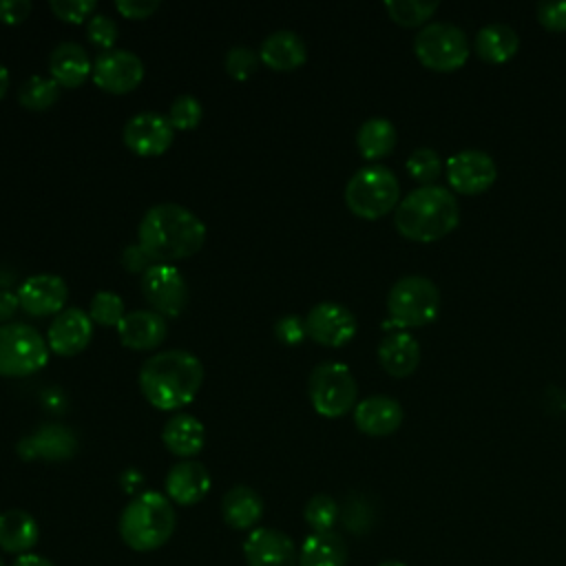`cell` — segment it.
Masks as SVG:
<instances>
[{"mask_svg":"<svg viewBox=\"0 0 566 566\" xmlns=\"http://www.w3.org/2000/svg\"><path fill=\"white\" fill-rule=\"evenodd\" d=\"M137 243L155 263H170L197 254L206 243V223L186 206L157 203L137 226Z\"/></svg>","mask_w":566,"mask_h":566,"instance_id":"cell-1","label":"cell"},{"mask_svg":"<svg viewBox=\"0 0 566 566\" xmlns=\"http://www.w3.org/2000/svg\"><path fill=\"white\" fill-rule=\"evenodd\" d=\"M142 396L159 411H177L195 400L203 385V363L186 349H168L144 360L139 376Z\"/></svg>","mask_w":566,"mask_h":566,"instance_id":"cell-2","label":"cell"},{"mask_svg":"<svg viewBox=\"0 0 566 566\" xmlns=\"http://www.w3.org/2000/svg\"><path fill=\"white\" fill-rule=\"evenodd\" d=\"M460 223L455 195L442 186H420L411 190L394 212L396 230L411 241L429 243L447 237Z\"/></svg>","mask_w":566,"mask_h":566,"instance_id":"cell-3","label":"cell"},{"mask_svg":"<svg viewBox=\"0 0 566 566\" xmlns=\"http://www.w3.org/2000/svg\"><path fill=\"white\" fill-rule=\"evenodd\" d=\"M175 524L177 515L168 495L159 491H144L124 506L117 531L128 548L148 553L161 548L172 537Z\"/></svg>","mask_w":566,"mask_h":566,"instance_id":"cell-4","label":"cell"},{"mask_svg":"<svg viewBox=\"0 0 566 566\" xmlns=\"http://www.w3.org/2000/svg\"><path fill=\"white\" fill-rule=\"evenodd\" d=\"M345 203L360 219H380L400 203V184L387 166L358 168L345 186Z\"/></svg>","mask_w":566,"mask_h":566,"instance_id":"cell-5","label":"cell"},{"mask_svg":"<svg viewBox=\"0 0 566 566\" xmlns=\"http://www.w3.org/2000/svg\"><path fill=\"white\" fill-rule=\"evenodd\" d=\"M440 290L438 285L420 274H409L398 279L387 294V312L391 316L387 325L396 327H422L438 318L440 314Z\"/></svg>","mask_w":566,"mask_h":566,"instance_id":"cell-6","label":"cell"},{"mask_svg":"<svg viewBox=\"0 0 566 566\" xmlns=\"http://www.w3.org/2000/svg\"><path fill=\"white\" fill-rule=\"evenodd\" d=\"M46 338L29 323L11 321L0 325V376L22 378L49 363Z\"/></svg>","mask_w":566,"mask_h":566,"instance_id":"cell-7","label":"cell"},{"mask_svg":"<svg viewBox=\"0 0 566 566\" xmlns=\"http://www.w3.org/2000/svg\"><path fill=\"white\" fill-rule=\"evenodd\" d=\"M307 394L316 413L325 418H340L356 407L358 385L347 365L325 360L312 369Z\"/></svg>","mask_w":566,"mask_h":566,"instance_id":"cell-8","label":"cell"},{"mask_svg":"<svg viewBox=\"0 0 566 566\" xmlns=\"http://www.w3.org/2000/svg\"><path fill=\"white\" fill-rule=\"evenodd\" d=\"M413 53L422 66L440 73L460 69L469 57L467 33L449 22H429L413 38Z\"/></svg>","mask_w":566,"mask_h":566,"instance_id":"cell-9","label":"cell"},{"mask_svg":"<svg viewBox=\"0 0 566 566\" xmlns=\"http://www.w3.org/2000/svg\"><path fill=\"white\" fill-rule=\"evenodd\" d=\"M142 294L153 312L164 318H177L188 303V283L179 268L170 263H155L142 274Z\"/></svg>","mask_w":566,"mask_h":566,"instance_id":"cell-10","label":"cell"},{"mask_svg":"<svg viewBox=\"0 0 566 566\" xmlns=\"http://www.w3.org/2000/svg\"><path fill=\"white\" fill-rule=\"evenodd\" d=\"M91 77L95 86L104 93L126 95L142 84L144 62L133 51L111 49L97 55V60L93 62Z\"/></svg>","mask_w":566,"mask_h":566,"instance_id":"cell-11","label":"cell"},{"mask_svg":"<svg viewBox=\"0 0 566 566\" xmlns=\"http://www.w3.org/2000/svg\"><path fill=\"white\" fill-rule=\"evenodd\" d=\"M497 166L480 148H467L447 159L449 186L460 195H480L495 184Z\"/></svg>","mask_w":566,"mask_h":566,"instance_id":"cell-12","label":"cell"},{"mask_svg":"<svg viewBox=\"0 0 566 566\" xmlns=\"http://www.w3.org/2000/svg\"><path fill=\"white\" fill-rule=\"evenodd\" d=\"M305 327L307 336L323 347H343L358 332L354 312L334 301L316 303L305 316Z\"/></svg>","mask_w":566,"mask_h":566,"instance_id":"cell-13","label":"cell"},{"mask_svg":"<svg viewBox=\"0 0 566 566\" xmlns=\"http://www.w3.org/2000/svg\"><path fill=\"white\" fill-rule=\"evenodd\" d=\"M175 128L166 115L159 113H137L122 130L124 146L139 157H159L172 146Z\"/></svg>","mask_w":566,"mask_h":566,"instance_id":"cell-14","label":"cell"},{"mask_svg":"<svg viewBox=\"0 0 566 566\" xmlns=\"http://www.w3.org/2000/svg\"><path fill=\"white\" fill-rule=\"evenodd\" d=\"M20 310L29 316H55L64 310L69 298L66 281L57 274H31L18 287Z\"/></svg>","mask_w":566,"mask_h":566,"instance_id":"cell-15","label":"cell"},{"mask_svg":"<svg viewBox=\"0 0 566 566\" xmlns=\"http://www.w3.org/2000/svg\"><path fill=\"white\" fill-rule=\"evenodd\" d=\"M93 321L80 307H64L46 327V345L57 356H75L84 352L93 338Z\"/></svg>","mask_w":566,"mask_h":566,"instance_id":"cell-16","label":"cell"},{"mask_svg":"<svg viewBox=\"0 0 566 566\" xmlns=\"http://www.w3.org/2000/svg\"><path fill=\"white\" fill-rule=\"evenodd\" d=\"M15 451L22 460H46V462H64L75 455L77 438L64 424H42L33 433L18 440Z\"/></svg>","mask_w":566,"mask_h":566,"instance_id":"cell-17","label":"cell"},{"mask_svg":"<svg viewBox=\"0 0 566 566\" xmlns=\"http://www.w3.org/2000/svg\"><path fill=\"white\" fill-rule=\"evenodd\" d=\"M243 555L248 566H296L298 555L290 535L279 528H254L245 544Z\"/></svg>","mask_w":566,"mask_h":566,"instance_id":"cell-18","label":"cell"},{"mask_svg":"<svg viewBox=\"0 0 566 566\" xmlns=\"http://www.w3.org/2000/svg\"><path fill=\"white\" fill-rule=\"evenodd\" d=\"M115 329L124 347L135 352H150L164 343L168 334V323L161 314L153 310H133L124 314Z\"/></svg>","mask_w":566,"mask_h":566,"instance_id":"cell-19","label":"cell"},{"mask_svg":"<svg viewBox=\"0 0 566 566\" xmlns=\"http://www.w3.org/2000/svg\"><path fill=\"white\" fill-rule=\"evenodd\" d=\"M164 484H166V495L170 502L181 504V506H192L208 495V491L212 486V478L201 462L181 460L170 467Z\"/></svg>","mask_w":566,"mask_h":566,"instance_id":"cell-20","label":"cell"},{"mask_svg":"<svg viewBox=\"0 0 566 566\" xmlns=\"http://www.w3.org/2000/svg\"><path fill=\"white\" fill-rule=\"evenodd\" d=\"M402 407L396 398L391 396H369L360 402H356L354 407V424L358 427V431L380 438V436H389L394 433L400 424H402Z\"/></svg>","mask_w":566,"mask_h":566,"instance_id":"cell-21","label":"cell"},{"mask_svg":"<svg viewBox=\"0 0 566 566\" xmlns=\"http://www.w3.org/2000/svg\"><path fill=\"white\" fill-rule=\"evenodd\" d=\"M259 57L261 64H265L268 69L285 73L305 64L307 46L298 33L290 29H279L261 42Z\"/></svg>","mask_w":566,"mask_h":566,"instance_id":"cell-22","label":"cell"},{"mask_svg":"<svg viewBox=\"0 0 566 566\" xmlns=\"http://www.w3.org/2000/svg\"><path fill=\"white\" fill-rule=\"evenodd\" d=\"M93 73V62L86 49L77 42H60L49 55V75L62 88H77Z\"/></svg>","mask_w":566,"mask_h":566,"instance_id":"cell-23","label":"cell"},{"mask_svg":"<svg viewBox=\"0 0 566 566\" xmlns=\"http://www.w3.org/2000/svg\"><path fill=\"white\" fill-rule=\"evenodd\" d=\"M161 442L172 455L190 460L203 449L206 429L199 418H195L192 413L179 411L166 420L161 429Z\"/></svg>","mask_w":566,"mask_h":566,"instance_id":"cell-24","label":"cell"},{"mask_svg":"<svg viewBox=\"0 0 566 566\" xmlns=\"http://www.w3.org/2000/svg\"><path fill=\"white\" fill-rule=\"evenodd\" d=\"M378 363L389 376L405 378L420 363V345L409 332H391L378 345Z\"/></svg>","mask_w":566,"mask_h":566,"instance_id":"cell-25","label":"cell"},{"mask_svg":"<svg viewBox=\"0 0 566 566\" xmlns=\"http://www.w3.org/2000/svg\"><path fill=\"white\" fill-rule=\"evenodd\" d=\"M40 539V526L24 509H7L0 513V548L24 555Z\"/></svg>","mask_w":566,"mask_h":566,"instance_id":"cell-26","label":"cell"},{"mask_svg":"<svg viewBox=\"0 0 566 566\" xmlns=\"http://www.w3.org/2000/svg\"><path fill=\"white\" fill-rule=\"evenodd\" d=\"M221 515L230 528H252L263 515V500L252 486L237 484L230 491H226L221 500Z\"/></svg>","mask_w":566,"mask_h":566,"instance_id":"cell-27","label":"cell"},{"mask_svg":"<svg viewBox=\"0 0 566 566\" xmlns=\"http://www.w3.org/2000/svg\"><path fill=\"white\" fill-rule=\"evenodd\" d=\"M473 46H475V53L480 60H484L489 64H502V62H509L517 53L520 38L509 24L491 22L478 31Z\"/></svg>","mask_w":566,"mask_h":566,"instance_id":"cell-28","label":"cell"},{"mask_svg":"<svg viewBox=\"0 0 566 566\" xmlns=\"http://www.w3.org/2000/svg\"><path fill=\"white\" fill-rule=\"evenodd\" d=\"M345 539L334 531L307 535L298 551V566H345Z\"/></svg>","mask_w":566,"mask_h":566,"instance_id":"cell-29","label":"cell"},{"mask_svg":"<svg viewBox=\"0 0 566 566\" xmlns=\"http://www.w3.org/2000/svg\"><path fill=\"white\" fill-rule=\"evenodd\" d=\"M396 139V128L385 117H369L356 130V148L369 161L387 157L394 150Z\"/></svg>","mask_w":566,"mask_h":566,"instance_id":"cell-30","label":"cell"},{"mask_svg":"<svg viewBox=\"0 0 566 566\" xmlns=\"http://www.w3.org/2000/svg\"><path fill=\"white\" fill-rule=\"evenodd\" d=\"M62 86L51 75H31L18 88V102L27 111H49L60 99Z\"/></svg>","mask_w":566,"mask_h":566,"instance_id":"cell-31","label":"cell"},{"mask_svg":"<svg viewBox=\"0 0 566 566\" xmlns=\"http://www.w3.org/2000/svg\"><path fill=\"white\" fill-rule=\"evenodd\" d=\"M440 2L436 0H387V15L400 27H418L424 24L436 11Z\"/></svg>","mask_w":566,"mask_h":566,"instance_id":"cell-32","label":"cell"},{"mask_svg":"<svg viewBox=\"0 0 566 566\" xmlns=\"http://www.w3.org/2000/svg\"><path fill=\"white\" fill-rule=\"evenodd\" d=\"M340 515V509L336 504V500L332 495H325V493H316L312 495L307 502H305V509H303V517L307 522V526L314 531V533H325V531H332L336 520Z\"/></svg>","mask_w":566,"mask_h":566,"instance_id":"cell-33","label":"cell"},{"mask_svg":"<svg viewBox=\"0 0 566 566\" xmlns=\"http://www.w3.org/2000/svg\"><path fill=\"white\" fill-rule=\"evenodd\" d=\"M126 307L119 294L111 292V290H99L93 294L91 305H88V316L95 325L102 327H117L119 321L124 318Z\"/></svg>","mask_w":566,"mask_h":566,"instance_id":"cell-34","label":"cell"},{"mask_svg":"<svg viewBox=\"0 0 566 566\" xmlns=\"http://www.w3.org/2000/svg\"><path fill=\"white\" fill-rule=\"evenodd\" d=\"M405 168L411 175V179L420 181L422 186H431V181H436L442 172V159L433 148L420 146L407 157Z\"/></svg>","mask_w":566,"mask_h":566,"instance_id":"cell-35","label":"cell"},{"mask_svg":"<svg viewBox=\"0 0 566 566\" xmlns=\"http://www.w3.org/2000/svg\"><path fill=\"white\" fill-rule=\"evenodd\" d=\"M166 117L175 130H195L203 117V106L195 95H177Z\"/></svg>","mask_w":566,"mask_h":566,"instance_id":"cell-36","label":"cell"},{"mask_svg":"<svg viewBox=\"0 0 566 566\" xmlns=\"http://www.w3.org/2000/svg\"><path fill=\"white\" fill-rule=\"evenodd\" d=\"M259 66H261V57H259V53L254 51V49H250V46H232V49H228V53H226V57H223V69H226V73L232 77V80H239V82H243V80H250L256 71H259Z\"/></svg>","mask_w":566,"mask_h":566,"instance_id":"cell-37","label":"cell"},{"mask_svg":"<svg viewBox=\"0 0 566 566\" xmlns=\"http://www.w3.org/2000/svg\"><path fill=\"white\" fill-rule=\"evenodd\" d=\"M86 38L93 46L102 49L104 51H111L115 49V42H117V24L111 15L106 13H95L88 22H86Z\"/></svg>","mask_w":566,"mask_h":566,"instance_id":"cell-38","label":"cell"},{"mask_svg":"<svg viewBox=\"0 0 566 566\" xmlns=\"http://www.w3.org/2000/svg\"><path fill=\"white\" fill-rule=\"evenodd\" d=\"M49 7L55 13V18L71 24H80L86 18L91 20L95 15L97 2L95 0H51Z\"/></svg>","mask_w":566,"mask_h":566,"instance_id":"cell-39","label":"cell"},{"mask_svg":"<svg viewBox=\"0 0 566 566\" xmlns=\"http://www.w3.org/2000/svg\"><path fill=\"white\" fill-rule=\"evenodd\" d=\"M274 336L283 343V345H298L305 340L307 336V327H305V318H301L298 314H287L281 316L274 323Z\"/></svg>","mask_w":566,"mask_h":566,"instance_id":"cell-40","label":"cell"},{"mask_svg":"<svg viewBox=\"0 0 566 566\" xmlns=\"http://www.w3.org/2000/svg\"><path fill=\"white\" fill-rule=\"evenodd\" d=\"M537 20L548 31H566V2H539Z\"/></svg>","mask_w":566,"mask_h":566,"instance_id":"cell-41","label":"cell"},{"mask_svg":"<svg viewBox=\"0 0 566 566\" xmlns=\"http://www.w3.org/2000/svg\"><path fill=\"white\" fill-rule=\"evenodd\" d=\"M122 265L126 272L130 274H144L150 265H155V261L148 256V252L139 245V243H130L122 250V256H119Z\"/></svg>","mask_w":566,"mask_h":566,"instance_id":"cell-42","label":"cell"},{"mask_svg":"<svg viewBox=\"0 0 566 566\" xmlns=\"http://www.w3.org/2000/svg\"><path fill=\"white\" fill-rule=\"evenodd\" d=\"M159 0H117L115 9L122 18L128 20H146L159 9Z\"/></svg>","mask_w":566,"mask_h":566,"instance_id":"cell-43","label":"cell"},{"mask_svg":"<svg viewBox=\"0 0 566 566\" xmlns=\"http://www.w3.org/2000/svg\"><path fill=\"white\" fill-rule=\"evenodd\" d=\"M31 2L29 0H0V22L20 24L29 18Z\"/></svg>","mask_w":566,"mask_h":566,"instance_id":"cell-44","label":"cell"},{"mask_svg":"<svg viewBox=\"0 0 566 566\" xmlns=\"http://www.w3.org/2000/svg\"><path fill=\"white\" fill-rule=\"evenodd\" d=\"M365 509H363V502H352L349 506H347V511H345V515H343V520H345V524H347V528L349 531H354V533H363V531H367L369 528V524H371V515L369 513H363Z\"/></svg>","mask_w":566,"mask_h":566,"instance_id":"cell-45","label":"cell"},{"mask_svg":"<svg viewBox=\"0 0 566 566\" xmlns=\"http://www.w3.org/2000/svg\"><path fill=\"white\" fill-rule=\"evenodd\" d=\"M18 310H20L18 292L0 287V325L11 323V318L18 314Z\"/></svg>","mask_w":566,"mask_h":566,"instance_id":"cell-46","label":"cell"},{"mask_svg":"<svg viewBox=\"0 0 566 566\" xmlns=\"http://www.w3.org/2000/svg\"><path fill=\"white\" fill-rule=\"evenodd\" d=\"M11 566H55L51 559L42 557V555H35V553H24V555H18L13 559Z\"/></svg>","mask_w":566,"mask_h":566,"instance_id":"cell-47","label":"cell"},{"mask_svg":"<svg viewBox=\"0 0 566 566\" xmlns=\"http://www.w3.org/2000/svg\"><path fill=\"white\" fill-rule=\"evenodd\" d=\"M119 480H122V486H124V491H126V493H135V491L142 486V482H144L142 473H137L135 469L124 471Z\"/></svg>","mask_w":566,"mask_h":566,"instance_id":"cell-48","label":"cell"},{"mask_svg":"<svg viewBox=\"0 0 566 566\" xmlns=\"http://www.w3.org/2000/svg\"><path fill=\"white\" fill-rule=\"evenodd\" d=\"M9 82H11V77H9V69L0 62V99L7 95V91H9Z\"/></svg>","mask_w":566,"mask_h":566,"instance_id":"cell-49","label":"cell"},{"mask_svg":"<svg viewBox=\"0 0 566 566\" xmlns=\"http://www.w3.org/2000/svg\"><path fill=\"white\" fill-rule=\"evenodd\" d=\"M378 566H407V564H402V562H396V559H387V562H380Z\"/></svg>","mask_w":566,"mask_h":566,"instance_id":"cell-50","label":"cell"},{"mask_svg":"<svg viewBox=\"0 0 566 566\" xmlns=\"http://www.w3.org/2000/svg\"><path fill=\"white\" fill-rule=\"evenodd\" d=\"M0 566H4V562H2V557H0Z\"/></svg>","mask_w":566,"mask_h":566,"instance_id":"cell-51","label":"cell"}]
</instances>
